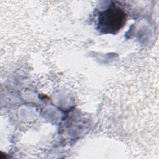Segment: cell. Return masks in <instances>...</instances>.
I'll return each instance as SVG.
<instances>
[{"label":"cell","mask_w":159,"mask_h":159,"mask_svg":"<svg viewBox=\"0 0 159 159\" xmlns=\"http://www.w3.org/2000/svg\"><path fill=\"white\" fill-rule=\"evenodd\" d=\"M126 19L127 16L124 11L113 4L100 14L98 29L104 34H115L123 27Z\"/></svg>","instance_id":"cell-1"}]
</instances>
